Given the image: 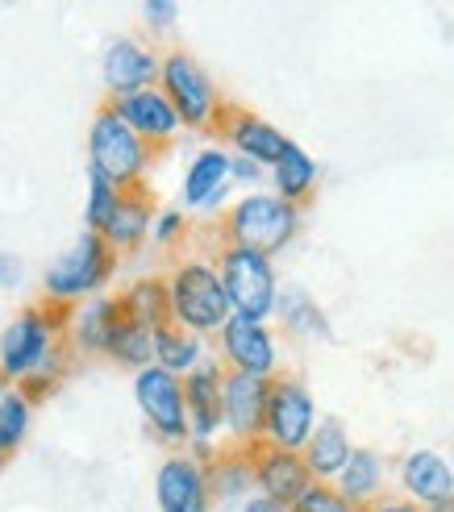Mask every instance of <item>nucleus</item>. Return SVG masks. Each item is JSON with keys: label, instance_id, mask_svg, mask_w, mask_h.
Masks as SVG:
<instances>
[{"label": "nucleus", "instance_id": "obj_9", "mask_svg": "<svg viewBox=\"0 0 454 512\" xmlns=\"http://www.w3.org/2000/svg\"><path fill=\"white\" fill-rule=\"evenodd\" d=\"M134 396L146 425L155 429V438L167 446H180L188 442V413H184V388H180V375H167L163 367H146L134 375Z\"/></svg>", "mask_w": 454, "mask_h": 512}, {"label": "nucleus", "instance_id": "obj_1", "mask_svg": "<svg viewBox=\"0 0 454 512\" xmlns=\"http://www.w3.org/2000/svg\"><path fill=\"white\" fill-rule=\"evenodd\" d=\"M75 304H59V300H42L30 304L5 334H0V379L5 383H21L42 358L55 350L71 325Z\"/></svg>", "mask_w": 454, "mask_h": 512}, {"label": "nucleus", "instance_id": "obj_36", "mask_svg": "<svg viewBox=\"0 0 454 512\" xmlns=\"http://www.w3.org/2000/svg\"><path fill=\"white\" fill-rule=\"evenodd\" d=\"M242 512H288V508H280V504H271V500H263V496H250V500L242 504Z\"/></svg>", "mask_w": 454, "mask_h": 512}, {"label": "nucleus", "instance_id": "obj_16", "mask_svg": "<svg viewBox=\"0 0 454 512\" xmlns=\"http://www.w3.org/2000/svg\"><path fill=\"white\" fill-rule=\"evenodd\" d=\"M221 383H225V367L221 363H200L180 379L188 433L196 442H209L213 433L221 429Z\"/></svg>", "mask_w": 454, "mask_h": 512}, {"label": "nucleus", "instance_id": "obj_25", "mask_svg": "<svg viewBox=\"0 0 454 512\" xmlns=\"http://www.w3.org/2000/svg\"><path fill=\"white\" fill-rule=\"evenodd\" d=\"M117 300H121L125 317L138 321V325H146L150 334L175 321V317H171V300H167V279H138V284H134L130 292H121Z\"/></svg>", "mask_w": 454, "mask_h": 512}, {"label": "nucleus", "instance_id": "obj_8", "mask_svg": "<svg viewBox=\"0 0 454 512\" xmlns=\"http://www.w3.org/2000/svg\"><path fill=\"white\" fill-rule=\"evenodd\" d=\"M317 425V408L309 388L296 375H271L267 379V413H263V442L280 450H305L309 433Z\"/></svg>", "mask_w": 454, "mask_h": 512}, {"label": "nucleus", "instance_id": "obj_5", "mask_svg": "<svg viewBox=\"0 0 454 512\" xmlns=\"http://www.w3.org/2000/svg\"><path fill=\"white\" fill-rule=\"evenodd\" d=\"M217 279L230 300V317L246 321H267L280 304V288H275L271 259L242 246H221L217 242Z\"/></svg>", "mask_w": 454, "mask_h": 512}, {"label": "nucleus", "instance_id": "obj_13", "mask_svg": "<svg viewBox=\"0 0 454 512\" xmlns=\"http://www.w3.org/2000/svg\"><path fill=\"white\" fill-rule=\"evenodd\" d=\"M209 130L230 142V146L238 150V159L267 163V167H275V159H280L284 146H288V138L275 130L271 121L246 113V109H238V105H225V100H221V109H217V117H213Z\"/></svg>", "mask_w": 454, "mask_h": 512}, {"label": "nucleus", "instance_id": "obj_24", "mask_svg": "<svg viewBox=\"0 0 454 512\" xmlns=\"http://www.w3.org/2000/svg\"><path fill=\"white\" fill-rule=\"evenodd\" d=\"M271 179H275V196L300 209V204H305L313 196V188H317V163L296 142H288L284 155L275 159V167H271Z\"/></svg>", "mask_w": 454, "mask_h": 512}, {"label": "nucleus", "instance_id": "obj_41", "mask_svg": "<svg viewBox=\"0 0 454 512\" xmlns=\"http://www.w3.org/2000/svg\"><path fill=\"white\" fill-rule=\"evenodd\" d=\"M0 467H5V458H0Z\"/></svg>", "mask_w": 454, "mask_h": 512}, {"label": "nucleus", "instance_id": "obj_10", "mask_svg": "<svg viewBox=\"0 0 454 512\" xmlns=\"http://www.w3.org/2000/svg\"><path fill=\"white\" fill-rule=\"evenodd\" d=\"M242 450H246V463H250V483L259 488L263 500L292 508L300 496L309 492L313 475H309L305 458H300L296 450H280V446H267V442H250Z\"/></svg>", "mask_w": 454, "mask_h": 512}, {"label": "nucleus", "instance_id": "obj_15", "mask_svg": "<svg viewBox=\"0 0 454 512\" xmlns=\"http://www.w3.org/2000/svg\"><path fill=\"white\" fill-rule=\"evenodd\" d=\"M159 512H213L209 475L192 454H171L155 475Z\"/></svg>", "mask_w": 454, "mask_h": 512}, {"label": "nucleus", "instance_id": "obj_39", "mask_svg": "<svg viewBox=\"0 0 454 512\" xmlns=\"http://www.w3.org/2000/svg\"><path fill=\"white\" fill-rule=\"evenodd\" d=\"M0 396H5V379H0Z\"/></svg>", "mask_w": 454, "mask_h": 512}, {"label": "nucleus", "instance_id": "obj_23", "mask_svg": "<svg viewBox=\"0 0 454 512\" xmlns=\"http://www.w3.org/2000/svg\"><path fill=\"white\" fill-rule=\"evenodd\" d=\"M225 184H230V155L217 146L200 150L184 175V204L188 209H205V204H213L225 192Z\"/></svg>", "mask_w": 454, "mask_h": 512}, {"label": "nucleus", "instance_id": "obj_21", "mask_svg": "<svg viewBox=\"0 0 454 512\" xmlns=\"http://www.w3.org/2000/svg\"><path fill=\"white\" fill-rule=\"evenodd\" d=\"M350 438H346V429L338 417H321L309 433V442L305 450H300V458H305V467L313 475V483H334L338 471L346 467V458H350Z\"/></svg>", "mask_w": 454, "mask_h": 512}, {"label": "nucleus", "instance_id": "obj_29", "mask_svg": "<svg viewBox=\"0 0 454 512\" xmlns=\"http://www.w3.org/2000/svg\"><path fill=\"white\" fill-rule=\"evenodd\" d=\"M117 196H121V188L109 184V179L100 175V171L88 167V229H92V234H100V229H105V221L113 217Z\"/></svg>", "mask_w": 454, "mask_h": 512}, {"label": "nucleus", "instance_id": "obj_31", "mask_svg": "<svg viewBox=\"0 0 454 512\" xmlns=\"http://www.w3.org/2000/svg\"><path fill=\"white\" fill-rule=\"evenodd\" d=\"M288 512H350V504L330 488V483H309V492L300 496Z\"/></svg>", "mask_w": 454, "mask_h": 512}, {"label": "nucleus", "instance_id": "obj_18", "mask_svg": "<svg viewBox=\"0 0 454 512\" xmlns=\"http://www.w3.org/2000/svg\"><path fill=\"white\" fill-rule=\"evenodd\" d=\"M150 225H155V200H150L146 184L121 188L117 209L105 221V229H100V238L113 246V254H125V250H138L142 246V238L150 234Z\"/></svg>", "mask_w": 454, "mask_h": 512}, {"label": "nucleus", "instance_id": "obj_14", "mask_svg": "<svg viewBox=\"0 0 454 512\" xmlns=\"http://www.w3.org/2000/svg\"><path fill=\"white\" fill-rule=\"evenodd\" d=\"M217 342H221V354H225V371L255 375V379L275 375V342H271L263 321L230 317L217 329Z\"/></svg>", "mask_w": 454, "mask_h": 512}, {"label": "nucleus", "instance_id": "obj_28", "mask_svg": "<svg viewBox=\"0 0 454 512\" xmlns=\"http://www.w3.org/2000/svg\"><path fill=\"white\" fill-rule=\"evenodd\" d=\"M30 413H34V404L17 388H5V396H0V458H9L25 442V433H30Z\"/></svg>", "mask_w": 454, "mask_h": 512}, {"label": "nucleus", "instance_id": "obj_17", "mask_svg": "<svg viewBox=\"0 0 454 512\" xmlns=\"http://www.w3.org/2000/svg\"><path fill=\"white\" fill-rule=\"evenodd\" d=\"M100 71H105V84H109L113 96H130V92H142V88H155L159 55L146 50L142 42H134V38H117V42H109Z\"/></svg>", "mask_w": 454, "mask_h": 512}, {"label": "nucleus", "instance_id": "obj_4", "mask_svg": "<svg viewBox=\"0 0 454 512\" xmlns=\"http://www.w3.org/2000/svg\"><path fill=\"white\" fill-rule=\"evenodd\" d=\"M88 159H92V171H100L109 184L138 188V184H146V171H150V163H155V150H150L105 100L92 117V130H88Z\"/></svg>", "mask_w": 454, "mask_h": 512}, {"label": "nucleus", "instance_id": "obj_32", "mask_svg": "<svg viewBox=\"0 0 454 512\" xmlns=\"http://www.w3.org/2000/svg\"><path fill=\"white\" fill-rule=\"evenodd\" d=\"M142 17H146L150 30L163 34L175 25V17H180V5H171V0H150V5H142Z\"/></svg>", "mask_w": 454, "mask_h": 512}, {"label": "nucleus", "instance_id": "obj_2", "mask_svg": "<svg viewBox=\"0 0 454 512\" xmlns=\"http://www.w3.org/2000/svg\"><path fill=\"white\" fill-rule=\"evenodd\" d=\"M300 229V209L284 204L280 196H242L230 213L221 217V246H242L271 259L275 250H284Z\"/></svg>", "mask_w": 454, "mask_h": 512}, {"label": "nucleus", "instance_id": "obj_12", "mask_svg": "<svg viewBox=\"0 0 454 512\" xmlns=\"http://www.w3.org/2000/svg\"><path fill=\"white\" fill-rule=\"evenodd\" d=\"M263 413H267V379L225 371V383H221V425L230 429L234 446L263 442Z\"/></svg>", "mask_w": 454, "mask_h": 512}, {"label": "nucleus", "instance_id": "obj_30", "mask_svg": "<svg viewBox=\"0 0 454 512\" xmlns=\"http://www.w3.org/2000/svg\"><path fill=\"white\" fill-rule=\"evenodd\" d=\"M275 309H284V317H288V325L296 329V334H325V321H321V313L313 309V300L305 292H288L284 304H275Z\"/></svg>", "mask_w": 454, "mask_h": 512}, {"label": "nucleus", "instance_id": "obj_33", "mask_svg": "<svg viewBox=\"0 0 454 512\" xmlns=\"http://www.w3.org/2000/svg\"><path fill=\"white\" fill-rule=\"evenodd\" d=\"M150 229H155V238L163 242V246H171V242H180L184 238V213H163L155 225H150Z\"/></svg>", "mask_w": 454, "mask_h": 512}, {"label": "nucleus", "instance_id": "obj_38", "mask_svg": "<svg viewBox=\"0 0 454 512\" xmlns=\"http://www.w3.org/2000/svg\"><path fill=\"white\" fill-rule=\"evenodd\" d=\"M421 512H454V496L442 500V504H434V508H421Z\"/></svg>", "mask_w": 454, "mask_h": 512}, {"label": "nucleus", "instance_id": "obj_27", "mask_svg": "<svg viewBox=\"0 0 454 512\" xmlns=\"http://www.w3.org/2000/svg\"><path fill=\"white\" fill-rule=\"evenodd\" d=\"M155 367L184 379L192 367H200V338L188 334V329L175 325V321L155 329Z\"/></svg>", "mask_w": 454, "mask_h": 512}, {"label": "nucleus", "instance_id": "obj_6", "mask_svg": "<svg viewBox=\"0 0 454 512\" xmlns=\"http://www.w3.org/2000/svg\"><path fill=\"white\" fill-rule=\"evenodd\" d=\"M117 271V254L113 246L92 234V229H84L80 238H75V246L67 254H59L55 263L46 267L42 284H46V300H59V304H75L80 296H92L100 292L113 279Z\"/></svg>", "mask_w": 454, "mask_h": 512}, {"label": "nucleus", "instance_id": "obj_11", "mask_svg": "<svg viewBox=\"0 0 454 512\" xmlns=\"http://www.w3.org/2000/svg\"><path fill=\"white\" fill-rule=\"evenodd\" d=\"M109 109L130 125L155 155H163V150L175 142V134L184 130L180 117H175V109H171V100L159 88H142V92H130V96H109Z\"/></svg>", "mask_w": 454, "mask_h": 512}, {"label": "nucleus", "instance_id": "obj_26", "mask_svg": "<svg viewBox=\"0 0 454 512\" xmlns=\"http://www.w3.org/2000/svg\"><path fill=\"white\" fill-rule=\"evenodd\" d=\"M105 354L113 358V363L130 367V371H146V367H155V334H150L146 325L130 321V317H125V309H121V321L113 329Z\"/></svg>", "mask_w": 454, "mask_h": 512}, {"label": "nucleus", "instance_id": "obj_3", "mask_svg": "<svg viewBox=\"0 0 454 512\" xmlns=\"http://www.w3.org/2000/svg\"><path fill=\"white\" fill-rule=\"evenodd\" d=\"M167 300H171V317L175 325H184L188 334H217L230 321V300L217 279V267L205 259H184L175 263L167 275Z\"/></svg>", "mask_w": 454, "mask_h": 512}, {"label": "nucleus", "instance_id": "obj_20", "mask_svg": "<svg viewBox=\"0 0 454 512\" xmlns=\"http://www.w3.org/2000/svg\"><path fill=\"white\" fill-rule=\"evenodd\" d=\"M117 321H121V300H117V296H96V300H88L84 309L71 313V325H67L71 350H75V354H105Z\"/></svg>", "mask_w": 454, "mask_h": 512}, {"label": "nucleus", "instance_id": "obj_7", "mask_svg": "<svg viewBox=\"0 0 454 512\" xmlns=\"http://www.w3.org/2000/svg\"><path fill=\"white\" fill-rule=\"evenodd\" d=\"M159 92L171 100L175 117L180 125H192V130H209L217 109H221V96L213 88V80L205 75L188 50H171L167 59H159Z\"/></svg>", "mask_w": 454, "mask_h": 512}, {"label": "nucleus", "instance_id": "obj_37", "mask_svg": "<svg viewBox=\"0 0 454 512\" xmlns=\"http://www.w3.org/2000/svg\"><path fill=\"white\" fill-rule=\"evenodd\" d=\"M21 275V267H17V259H0V279H5V284H13V279Z\"/></svg>", "mask_w": 454, "mask_h": 512}, {"label": "nucleus", "instance_id": "obj_34", "mask_svg": "<svg viewBox=\"0 0 454 512\" xmlns=\"http://www.w3.org/2000/svg\"><path fill=\"white\" fill-rule=\"evenodd\" d=\"M367 512H421L413 500H375L367 504Z\"/></svg>", "mask_w": 454, "mask_h": 512}, {"label": "nucleus", "instance_id": "obj_22", "mask_svg": "<svg viewBox=\"0 0 454 512\" xmlns=\"http://www.w3.org/2000/svg\"><path fill=\"white\" fill-rule=\"evenodd\" d=\"M380 483H384L380 454L367 450V446H355V450H350V458H346V467L338 471V479L330 483V488L350 508H367V504H375V496H380Z\"/></svg>", "mask_w": 454, "mask_h": 512}, {"label": "nucleus", "instance_id": "obj_40", "mask_svg": "<svg viewBox=\"0 0 454 512\" xmlns=\"http://www.w3.org/2000/svg\"><path fill=\"white\" fill-rule=\"evenodd\" d=\"M350 512H367V508H350Z\"/></svg>", "mask_w": 454, "mask_h": 512}, {"label": "nucleus", "instance_id": "obj_19", "mask_svg": "<svg viewBox=\"0 0 454 512\" xmlns=\"http://www.w3.org/2000/svg\"><path fill=\"white\" fill-rule=\"evenodd\" d=\"M400 483H405L413 504H425V508L454 496V471L438 450H409L405 463H400Z\"/></svg>", "mask_w": 454, "mask_h": 512}, {"label": "nucleus", "instance_id": "obj_35", "mask_svg": "<svg viewBox=\"0 0 454 512\" xmlns=\"http://www.w3.org/2000/svg\"><path fill=\"white\" fill-rule=\"evenodd\" d=\"M230 179H259V163H250V159H230Z\"/></svg>", "mask_w": 454, "mask_h": 512}]
</instances>
